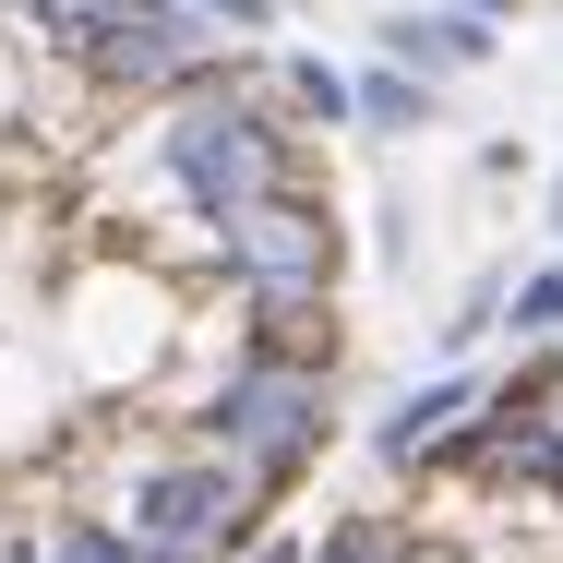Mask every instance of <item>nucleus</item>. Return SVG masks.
<instances>
[{"instance_id": "nucleus-1", "label": "nucleus", "mask_w": 563, "mask_h": 563, "mask_svg": "<svg viewBox=\"0 0 563 563\" xmlns=\"http://www.w3.org/2000/svg\"><path fill=\"white\" fill-rule=\"evenodd\" d=\"M156 156H168V180H180L192 217H228V205H252V192L288 180V120L264 109L252 85H192L168 109V132H156Z\"/></svg>"}, {"instance_id": "nucleus-2", "label": "nucleus", "mask_w": 563, "mask_h": 563, "mask_svg": "<svg viewBox=\"0 0 563 563\" xmlns=\"http://www.w3.org/2000/svg\"><path fill=\"white\" fill-rule=\"evenodd\" d=\"M36 24L97 85H205V12L192 0H36Z\"/></svg>"}, {"instance_id": "nucleus-3", "label": "nucleus", "mask_w": 563, "mask_h": 563, "mask_svg": "<svg viewBox=\"0 0 563 563\" xmlns=\"http://www.w3.org/2000/svg\"><path fill=\"white\" fill-rule=\"evenodd\" d=\"M205 432H217L264 492L300 479L312 444H324V372H312V360H240L217 396H205Z\"/></svg>"}, {"instance_id": "nucleus-4", "label": "nucleus", "mask_w": 563, "mask_h": 563, "mask_svg": "<svg viewBox=\"0 0 563 563\" xmlns=\"http://www.w3.org/2000/svg\"><path fill=\"white\" fill-rule=\"evenodd\" d=\"M252 528H264V479L240 455L228 467H144V492H132V540L156 563H217Z\"/></svg>"}, {"instance_id": "nucleus-5", "label": "nucleus", "mask_w": 563, "mask_h": 563, "mask_svg": "<svg viewBox=\"0 0 563 563\" xmlns=\"http://www.w3.org/2000/svg\"><path fill=\"white\" fill-rule=\"evenodd\" d=\"M217 240H228V264H240V288L252 300H324L336 288V264H347V240H336V217L312 205V192H252V205H228L217 217Z\"/></svg>"}, {"instance_id": "nucleus-6", "label": "nucleus", "mask_w": 563, "mask_h": 563, "mask_svg": "<svg viewBox=\"0 0 563 563\" xmlns=\"http://www.w3.org/2000/svg\"><path fill=\"white\" fill-rule=\"evenodd\" d=\"M479 408H492V384H479V372H444V384H420V396H396V408L372 420V455H384V467H420V455L444 444V432H467Z\"/></svg>"}, {"instance_id": "nucleus-7", "label": "nucleus", "mask_w": 563, "mask_h": 563, "mask_svg": "<svg viewBox=\"0 0 563 563\" xmlns=\"http://www.w3.org/2000/svg\"><path fill=\"white\" fill-rule=\"evenodd\" d=\"M384 48L408 73H479L492 60V12H467V0H444V12H384Z\"/></svg>"}, {"instance_id": "nucleus-8", "label": "nucleus", "mask_w": 563, "mask_h": 563, "mask_svg": "<svg viewBox=\"0 0 563 563\" xmlns=\"http://www.w3.org/2000/svg\"><path fill=\"white\" fill-rule=\"evenodd\" d=\"M347 97H360V120H372V132H420V120H432V85H420L408 60H396V73H360Z\"/></svg>"}, {"instance_id": "nucleus-9", "label": "nucleus", "mask_w": 563, "mask_h": 563, "mask_svg": "<svg viewBox=\"0 0 563 563\" xmlns=\"http://www.w3.org/2000/svg\"><path fill=\"white\" fill-rule=\"evenodd\" d=\"M300 563H420V552H408V528H396V516H347L336 540H312Z\"/></svg>"}, {"instance_id": "nucleus-10", "label": "nucleus", "mask_w": 563, "mask_h": 563, "mask_svg": "<svg viewBox=\"0 0 563 563\" xmlns=\"http://www.w3.org/2000/svg\"><path fill=\"white\" fill-rule=\"evenodd\" d=\"M504 324H516L528 347H552V336H563V264H540L528 288H504Z\"/></svg>"}, {"instance_id": "nucleus-11", "label": "nucleus", "mask_w": 563, "mask_h": 563, "mask_svg": "<svg viewBox=\"0 0 563 563\" xmlns=\"http://www.w3.org/2000/svg\"><path fill=\"white\" fill-rule=\"evenodd\" d=\"M48 563H156V552H144L132 528H97V516H73V528L48 540Z\"/></svg>"}, {"instance_id": "nucleus-12", "label": "nucleus", "mask_w": 563, "mask_h": 563, "mask_svg": "<svg viewBox=\"0 0 563 563\" xmlns=\"http://www.w3.org/2000/svg\"><path fill=\"white\" fill-rule=\"evenodd\" d=\"M288 97H300L312 120H360V97H347V73H336V60H288Z\"/></svg>"}, {"instance_id": "nucleus-13", "label": "nucleus", "mask_w": 563, "mask_h": 563, "mask_svg": "<svg viewBox=\"0 0 563 563\" xmlns=\"http://www.w3.org/2000/svg\"><path fill=\"white\" fill-rule=\"evenodd\" d=\"M205 24H264V0H192Z\"/></svg>"}, {"instance_id": "nucleus-14", "label": "nucleus", "mask_w": 563, "mask_h": 563, "mask_svg": "<svg viewBox=\"0 0 563 563\" xmlns=\"http://www.w3.org/2000/svg\"><path fill=\"white\" fill-rule=\"evenodd\" d=\"M240 563H300V552H288V540H264V552H240Z\"/></svg>"}, {"instance_id": "nucleus-15", "label": "nucleus", "mask_w": 563, "mask_h": 563, "mask_svg": "<svg viewBox=\"0 0 563 563\" xmlns=\"http://www.w3.org/2000/svg\"><path fill=\"white\" fill-rule=\"evenodd\" d=\"M0 563H36V552H24V540H12V528H0Z\"/></svg>"}, {"instance_id": "nucleus-16", "label": "nucleus", "mask_w": 563, "mask_h": 563, "mask_svg": "<svg viewBox=\"0 0 563 563\" xmlns=\"http://www.w3.org/2000/svg\"><path fill=\"white\" fill-rule=\"evenodd\" d=\"M467 12H504V0H467Z\"/></svg>"}, {"instance_id": "nucleus-17", "label": "nucleus", "mask_w": 563, "mask_h": 563, "mask_svg": "<svg viewBox=\"0 0 563 563\" xmlns=\"http://www.w3.org/2000/svg\"><path fill=\"white\" fill-rule=\"evenodd\" d=\"M552 228H563V205H552Z\"/></svg>"}, {"instance_id": "nucleus-18", "label": "nucleus", "mask_w": 563, "mask_h": 563, "mask_svg": "<svg viewBox=\"0 0 563 563\" xmlns=\"http://www.w3.org/2000/svg\"><path fill=\"white\" fill-rule=\"evenodd\" d=\"M24 12H36V0H24Z\"/></svg>"}]
</instances>
